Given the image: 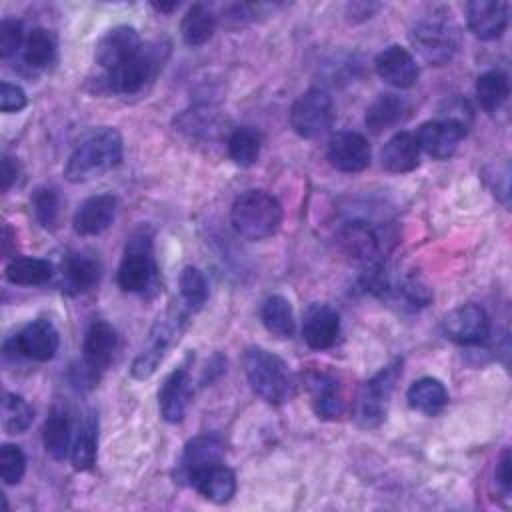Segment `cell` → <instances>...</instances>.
<instances>
[{"label":"cell","mask_w":512,"mask_h":512,"mask_svg":"<svg viewBox=\"0 0 512 512\" xmlns=\"http://www.w3.org/2000/svg\"><path fill=\"white\" fill-rule=\"evenodd\" d=\"M56 58V36L46 28H32L22 46V60L28 68L42 70Z\"/></svg>","instance_id":"836d02e7"},{"label":"cell","mask_w":512,"mask_h":512,"mask_svg":"<svg viewBox=\"0 0 512 512\" xmlns=\"http://www.w3.org/2000/svg\"><path fill=\"white\" fill-rule=\"evenodd\" d=\"M406 400H408L410 408H414L426 416H436L448 404V392H446V386L438 378L424 376L410 384V388L406 392Z\"/></svg>","instance_id":"83f0119b"},{"label":"cell","mask_w":512,"mask_h":512,"mask_svg":"<svg viewBox=\"0 0 512 512\" xmlns=\"http://www.w3.org/2000/svg\"><path fill=\"white\" fill-rule=\"evenodd\" d=\"M142 46L144 44L140 40L138 30L134 26L120 24V26L106 30L100 36V40L96 42V48H94V60L100 68L110 72V70H116L118 66H122L124 62H128L130 58H134Z\"/></svg>","instance_id":"8fae6325"},{"label":"cell","mask_w":512,"mask_h":512,"mask_svg":"<svg viewBox=\"0 0 512 512\" xmlns=\"http://www.w3.org/2000/svg\"><path fill=\"white\" fill-rule=\"evenodd\" d=\"M216 32V14L206 4H192L182 22H180V36L182 40L196 48L206 44Z\"/></svg>","instance_id":"4dcf8cb0"},{"label":"cell","mask_w":512,"mask_h":512,"mask_svg":"<svg viewBox=\"0 0 512 512\" xmlns=\"http://www.w3.org/2000/svg\"><path fill=\"white\" fill-rule=\"evenodd\" d=\"M328 162L340 170V172H362L370 166V158H372V150L368 140L358 134V132H336L330 142H328V150H326Z\"/></svg>","instance_id":"9a60e30c"},{"label":"cell","mask_w":512,"mask_h":512,"mask_svg":"<svg viewBox=\"0 0 512 512\" xmlns=\"http://www.w3.org/2000/svg\"><path fill=\"white\" fill-rule=\"evenodd\" d=\"M470 32L480 40H496L508 26V4L500 0H472L466 4Z\"/></svg>","instance_id":"ac0fdd59"},{"label":"cell","mask_w":512,"mask_h":512,"mask_svg":"<svg viewBox=\"0 0 512 512\" xmlns=\"http://www.w3.org/2000/svg\"><path fill=\"white\" fill-rule=\"evenodd\" d=\"M512 460H510V452L504 450L498 464H496V484L500 486L502 494H510L512 490Z\"/></svg>","instance_id":"ee69618b"},{"label":"cell","mask_w":512,"mask_h":512,"mask_svg":"<svg viewBox=\"0 0 512 512\" xmlns=\"http://www.w3.org/2000/svg\"><path fill=\"white\" fill-rule=\"evenodd\" d=\"M420 152L416 136L408 130H400L384 144L380 160L388 172L404 174L420 164Z\"/></svg>","instance_id":"d4e9b609"},{"label":"cell","mask_w":512,"mask_h":512,"mask_svg":"<svg viewBox=\"0 0 512 512\" xmlns=\"http://www.w3.org/2000/svg\"><path fill=\"white\" fill-rule=\"evenodd\" d=\"M314 410L320 418H338L344 410V400L340 394L338 380L330 374H312L308 380Z\"/></svg>","instance_id":"f546056e"},{"label":"cell","mask_w":512,"mask_h":512,"mask_svg":"<svg viewBox=\"0 0 512 512\" xmlns=\"http://www.w3.org/2000/svg\"><path fill=\"white\" fill-rule=\"evenodd\" d=\"M410 42L424 62L444 66L460 48V28L450 18V12L436 10L414 24Z\"/></svg>","instance_id":"277c9868"},{"label":"cell","mask_w":512,"mask_h":512,"mask_svg":"<svg viewBox=\"0 0 512 512\" xmlns=\"http://www.w3.org/2000/svg\"><path fill=\"white\" fill-rule=\"evenodd\" d=\"M118 200L112 194H96L86 198L74 212L72 226L80 236H98L110 228L116 218Z\"/></svg>","instance_id":"d6986e66"},{"label":"cell","mask_w":512,"mask_h":512,"mask_svg":"<svg viewBox=\"0 0 512 512\" xmlns=\"http://www.w3.org/2000/svg\"><path fill=\"white\" fill-rule=\"evenodd\" d=\"M228 156L230 160L240 166V168H250L252 164H256L258 156H260V148H262V136L256 128L252 126H242L236 128L230 138H228Z\"/></svg>","instance_id":"e575fe53"},{"label":"cell","mask_w":512,"mask_h":512,"mask_svg":"<svg viewBox=\"0 0 512 512\" xmlns=\"http://www.w3.org/2000/svg\"><path fill=\"white\" fill-rule=\"evenodd\" d=\"M250 388L268 404H284L294 392L292 374L282 358L260 346H248L242 356Z\"/></svg>","instance_id":"3957f363"},{"label":"cell","mask_w":512,"mask_h":512,"mask_svg":"<svg viewBox=\"0 0 512 512\" xmlns=\"http://www.w3.org/2000/svg\"><path fill=\"white\" fill-rule=\"evenodd\" d=\"M32 210L36 220L44 228H54L60 214V196L56 188H50V186L36 188L32 194Z\"/></svg>","instance_id":"f35d334b"},{"label":"cell","mask_w":512,"mask_h":512,"mask_svg":"<svg viewBox=\"0 0 512 512\" xmlns=\"http://www.w3.org/2000/svg\"><path fill=\"white\" fill-rule=\"evenodd\" d=\"M152 8H154V10H158V12H172V10H176V8H178V2H170V4H162V2H160V4H156V2H154V4H152Z\"/></svg>","instance_id":"bcb514c9"},{"label":"cell","mask_w":512,"mask_h":512,"mask_svg":"<svg viewBox=\"0 0 512 512\" xmlns=\"http://www.w3.org/2000/svg\"><path fill=\"white\" fill-rule=\"evenodd\" d=\"M334 102L322 88H310L290 106V126L300 138H320L332 128Z\"/></svg>","instance_id":"30bf717a"},{"label":"cell","mask_w":512,"mask_h":512,"mask_svg":"<svg viewBox=\"0 0 512 512\" xmlns=\"http://www.w3.org/2000/svg\"><path fill=\"white\" fill-rule=\"evenodd\" d=\"M192 398V378L186 368L172 370L160 390H158V408L166 422L178 424L186 416L188 404Z\"/></svg>","instance_id":"e0dca14e"},{"label":"cell","mask_w":512,"mask_h":512,"mask_svg":"<svg viewBox=\"0 0 512 512\" xmlns=\"http://www.w3.org/2000/svg\"><path fill=\"white\" fill-rule=\"evenodd\" d=\"M338 334H340V316L332 306L316 302L306 310L304 322H302V336L310 348L326 350L334 346Z\"/></svg>","instance_id":"44dd1931"},{"label":"cell","mask_w":512,"mask_h":512,"mask_svg":"<svg viewBox=\"0 0 512 512\" xmlns=\"http://www.w3.org/2000/svg\"><path fill=\"white\" fill-rule=\"evenodd\" d=\"M260 320L264 328L276 338H290L294 334V310L290 302L280 294H272L262 302Z\"/></svg>","instance_id":"1f68e13d"},{"label":"cell","mask_w":512,"mask_h":512,"mask_svg":"<svg viewBox=\"0 0 512 512\" xmlns=\"http://www.w3.org/2000/svg\"><path fill=\"white\" fill-rule=\"evenodd\" d=\"M54 274V268L44 258H12L4 270V276L10 284L18 286H40L46 284Z\"/></svg>","instance_id":"d6a6232c"},{"label":"cell","mask_w":512,"mask_h":512,"mask_svg":"<svg viewBox=\"0 0 512 512\" xmlns=\"http://www.w3.org/2000/svg\"><path fill=\"white\" fill-rule=\"evenodd\" d=\"M24 26L16 18H4L0 22V56L10 58L24 46Z\"/></svg>","instance_id":"b9f144b4"},{"label":"cell","mask_w":512,"mask_h":512,"mask_svg":"<svg viewBox=\"0 0 512 512\" xmlns=\"http://www.w3.org/2000/svg\"><path fill=\"white\" fill-rule=\"evenodd\" d=\"M230 222L246 240H264L282 224V204L266 190H246L232 202Z\"/></svg>","instance_id":"7a4b0ae2"},{"label":"cell","mask_w":512,"mask_h":512,"mask_svg":"<svg viewBox=\"0 0 512 512\" xmlns=\"http://www.w3.org/2000/svg\"><path fill=\"white\" fill-rule=\"evenodd\" d=\"M186 314L188 310L184 306L180 308H170L166 314H162L156 324L150 330V338L146 346L140 350V354L134 358L130 374L136 380H146L150 378L168 350L178 342L184 324H186Z\"/></svg>","instance_id":"5b68a950"},{"label":"cell","mask_w":512,"mask_h":512,"mask_svg":"<svg viewBox=\"0 0 512 512\" xmlns=\"http://www.w3.org/2000/svg\"><path fill=\"white\" fill-rule=\"evenodd\" d=\"M508 94H510V84H508V76L502 70H488L478 76L476 96L480 106L486 112L494 114L496 110H500L508 100Z\"/></svg>","instance_id":"d590c367"},{"label":"cell","mask_w":512,"mask_h":512,"mask_svg":"<svg viewBox=\"0 0 512 512\" xmlns=\"http://www.w3.org/2000/svg\"><path fill=\"white\" fill-rule=\"evenodd\" d=\"M190 486H194L196 492H200L204 498L224 504L236 494V476L234 472L224 464H214L204 470H198L186 478Z\"/></svg>","instance_id":"603a6c76"},{"label":"cell","mask_w":512,"mask_h":512,"mask_svg":"<svg viewBox=\"0 0 512 512\" xmlns=\"http://www.w3.org/2000/svg\"><path fill=\"white\" fill-rule=\"evenodd\" d=\"M44 450L54 460H64L72 448V422L66 406L54 404L42 426Z\"/></svg>","instance_id":"484cf974"},{"label":"cell","mask_w":512,"mask_h":512,"mask_svg":"<svg viewBox=\"0 0 512 512\" xmlns=\"http://www.w3.org/2000/svg\"><path fill=\"white\" fill-rule=\"evenodd\" d=\"M224 440L216 432H204L190 438L180 458V470L188 478L190 474L204 470L224 460Z\"/></svg>","instance_id":"7402d4cb"},{"label":"cell","mask_w":512,"mask_h":512,"mask_svg":"<svg viewBox=\"0 0 512 512\" xmlns=\"http://www.w3.org/2000/svg\"><path fill=\"white\" fill-rule=\"evenodd\" d=\"M60 336L56 326L48 318H36L28 322L14 336V350L34 362H48L56 356Z\"/></svg>","instance_id":"5bb4252c"},{"label":"cell","mask_w":512,"mask_h":512,"mask_svg":"<svg viewBox=\"0 0 512 512\" xmlns=\"http://www.w3.org/2000/svg\"><path fill=\"white\" fill-rule=\"evenodd\" d=\"M100 262L86 252H68L62 260V284L68 292L78 294L94 288L100 280Z\"/></svg>","instance_id":"cb8c5ba5"},{"label":"cell","mask_w":512,"mask_h":512,"mask_svg":"<svg viewBox=\"0 0 512 512\" xmlns=\"http://www.w3.org/2000/svg\"><path fill=\"white\" fill-rule=\"evenodd\" d=\"M166 56H168V44L164 42L144 44L134 58H130L116 70L106 72L104 84L114 94H136L156 78Z\"/></svg>","instance_id":"52a82bcc"},{"label":"cell","mask_w":512,"mask_h":512,"mask_svg":"<svg viewBox=\"0 0 512 512\" xmlns=\"http://www.w3.org/2000/svg\"><path fill=\"white\" fill-rule=\"evenodd\" d=\"M18 178V162L12 156H2V164H0V182H2V190L8 192L10 186L16 182Z\"/></svg>","instance_id":"f6af8a7d"},{"label":"cell","mask_w":512,"mask_h":512,"mask_svg":"<svg viewBox=\"0 0 512 512\" xmlns=\"http://www.w3.org/2000/svg\"><path fill=\"white\" fill-rule=\"evenodd\" d=\"M438 118L462 128L464 132H468V128L472 126V120H474V110H472V106L466 98L452 96V98H448L440 104Z\"/></svg>","instance_id":"60d3db41"},{"label":"cell","mask_w":512,"mask_h":512,"mask_svg":"<svg viewBox=\"0 0 512 512\" xmlns=\"http://www.w3.org/2000/svg\"><path fill=\"white\" fill-rule=\"evenodd\" d=\"M442 328L452 342L462 346H476L490 336V318L482 306L462 304L444 318Z\"/></svg>","instance_id":"7c38bea8"},{"label":"cell","mask_w":512,"mask_h":512,"mask_svg":"<svg viewBox=\"0 0 512 512\" xmlns=\"http://www.w3.org/2000/svg\"><path fill=\"white\" fill-rule=\"evenodd\" d=\"M376 74L394 88H410L418 80V64L414 56L402 46L384 48L374 60Z\"/></svg>","instance_id":"ffe728a7"},{"label":"cell","mask_w":512,"mask_h":512,"mask_svg":"<svg viewBox=\"0 0 512 512\" xmlns=\"http://www.w3.org/2000/svg\"><path fill=\"white\" fill-rule=\"evenodd\" d=\"M338 242L342 250L354 260L370 268H378L384 254L392 246V236L382 224L366 218H352L342 224L338 232Z\"/></svg>","instance_id":"9c48e42d"},{"label":"cell","mask_w":512,"mask_h":512,"mask_svg":"<svg viewBox=\"0 0 512 512\" xmlns=\"http://www.w3.org/2000/svg\"><path fill=\"white\" fill-rule=\"evenodd\" d=\"M26 472V456L16 444H2L0 448V476L4 484H18Z\"/></svg>","instance_id":"ab89813d"},{"label":"cell","mask_w":512,"mask_h":512,"mask_svg":"<svg viewBox=\"0 0 512 512\" xmlns=\"http://www.w3.org/2000/svg\"><path fill=\"white\" fill-rule=\"evenodd\" d=\"M34 410L32 406L14 392H4L2 398V428L8 434H22L32 424Z\"/></svg>","instance_id":"8d00e7d4"},{"label":"cell","mask_w":512,"mask_h":512,"mask_svg":"<svg viewBox=\"0 0 512 512\" xmlns=\"http://www.w3.org/2000/svg\"><path fill=\"white\" fill-rule=\"evenodd\" d=\"M402 376V360L396 358L362 384L354 402V418L364 428L378 426L388 412L396 382Z\"/></svg>","instance_id":"8992f818"},{"label":"cell","mask_w":512,"mask_h":512,"mask_svg":"<svg viewBox=\"0 0 512 512\" xmlns=\"http://www.w3.org/2000/svg\"><path fill=\"white\" fill-rule=\"evenodd\" d=\"M118 332L106 320H94L84 336L82 344V364L88 368L92 376H100L118 352Z\"/></svg>","instance_id":"4fadbf2b"},{"label":"cell","mask_w":512,"mask_h":512,"mask_svg":"<svg viewBox=\"0 0 512 512\" xmlns=\"http://www.w3.org/2000/svg\"><path fill=\"white\" fill-rule=\"evenodd\" d=\"M466 134L468 132H464L462 128L440 118L422 122L420 128L414 132L420 150L436 160H448L450 156H454Z\"/></svg>","instance_id":"2e32d148"},{"label":"cell","mask_w":512,"mask_h":512,"mask_svg":"<svg viewBox=\"0 0 512 512\" xmlns=\"http://www.w3.org/2000/svg\"><path fill=\"white\" fill-rule=\"evenodd\" d=\"M408 112H410V106L402 96L386 92V94H380L368 106L364 122L370 132L380 134V132L396 126L398 122H402L408 116Z\"/></svg>","instance_id":"4316f807"},{"label":"cell","mask_w":512,"mask_h":512,"mask_svg":"<svg viewBox=\"0 0 512 512\" xmlns=\"http://www.w3.org/2000/svg\"><path fill=\"white\" fill-rule=\"evenodd\" d=\"M178 286H180V300L182 306L188 312H196L204 306L206 298H208V284L204 274L196 268V266H184L178 278Z\"/></svg>","instance_id":"74e56055"},{"label":"cell","mask_w":512,"mask_h":512,"mask_svg":"<svg viewBox=\"0 0 512 512\" xmlns=\"http://www.w3.org/2000/svg\"><path fill=\"white\" fill-rule=\"evenodd\" d=\"M122 152L124 144L116 128H94L88 134H84L80 142L74 146L64 166V176L68 182L74 184L94 180L106 174L108 170L116 168L122 160Z\"/></svg>","instance_id":"6da1fadb"},{"label":"cell","mask_w":512,"mask_h":512,"mask_svg":"<svg viewBox=\"0 0 512 512\" xmlns=\"http://www.w3.org/2000/svg\"><path fill=\"white\" fill-rule=\"evenodd\" d=\"M26 92L18 84L2 82L0 84V110L10 114V112H20L26 106Z\"/></svg>","instance_id":"7bdbcfd3"},{"label":"cell","mask_w":512,"mask_h":512,"mask_svg":"<svg viewBox=\"0 0 512 512\" xmlns=\"http://www.w3.org/2000/svg\"><path fill=\"white\" fill-rule=\"evenodd\" d=\"M156 260L152 252V234L146 228L136 230L124 250L118 266V286L124 292L144 294L156 282Z\"/></svg>","instance_id":"ba28073f"},{"label":"cell","mask_w":512,"mask_h":512,"mask_svg":"<svg viewBox=\"0 0 512 512\" xmlns=\"http://www.w3.org/2000/svg\"><path fill=\"white\" fill-rule=\"evenodd\" d=\"M96 450H98V416L94 412H88L80 426L78 432L72 440L70 448V462L76 470H90L96 462Z\"/></svg>","instance_id":"f1b7e54d"}]
</instances>
